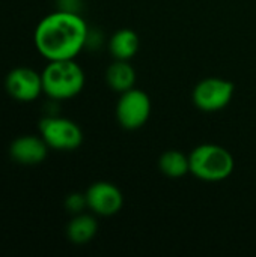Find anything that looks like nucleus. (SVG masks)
<instances>
[{
  "label": "nucleus",
  "mask_w": 256,
  "mask_h": 257,
  "mask_svg": "<svg viewBox=\"0 0 256 257\" xmlns=\"http://www.w3.org/2000/svg\"><path fill=\"white\" fill-rule=\"evenodd\" d=\"M88 208L101 217H112L124 206V196L121 190L110 182L100 181L92 184L86 191Z\"/></svg>",
  "instance_id": "nucleus-8"
},
{
  "label": "nucleus",
  "mask_w": 256,
  "mask_h": 257,
  "mask_svg": "<svg viewBox=\"0 0 256 257\" xmlns=\"http://www.w3.org/2000/svg\"><path fill=\"white\" fill-rule=\"evenodd\" d=\"M39 136L56 151H74L83 142V133L80 126L66 117L47 116L39 122Z\"/></svg>",
  "instance_id": "nucleus-4"
},
{
  "label": "nucleus",
  "mask_w": 256,
  "mask_h": 257,
  "mask_svg": "<svg viewBox=\"0 0 256 257\" xmlns=\"http://www.w3.org/2000/svg\"><path fill=\"white\" fill-rule=\"evenodd\" d=\"M234 96V84L229 80L208 77L199 81L193 89L195 105L207 113L225 108Z\"/></svg>",
  "instance_id": "nucleus-6"
},
{
  "label": "nucleus",
  "mask_w": 256,
  "mask_h": 257,
  "mask_svg": "<svg viewBox=\"0 0 256 257\" xmlns=\"http://www.w3.org/2000/svg\"><path fill=\"white\" fill-rule=\"evenodd\" d=\"M44 93L54 99L63 101L77 96L84 87V72L74 60H50L41 72Z\"/></svg>",
  "instance_id": "nucleus-2"
},
{
  "label": "nucleus",
  "mask_w": 256,
  "mask_h": 257,
  "mask_svg": "<svg viewBox=\"0 0 256 257\" xmlns=\"http://www.w3.org/2000/svg\"><path fill=\"white\" fill-rule=\"evenodd\" d=\"M190 173L205 182H220L228 179L235 167L232 154L223 146L207 143L193 149L189 155Z\"/></svg>",
  "instance_id": "nucleus-3"
},
{
  "label": "nucleus",
  "mask_w": 256,
  "mask_h": 257,
  "mask_svg": "<svg viewBox=\"0 0 256 257\" xmlns=\"http://www.w3.org/2000/svg\"><path fill=\"white\" fill-rule=\"evenodd\" d=\"M151 116V99L140 89H130L121 93L116 104V119L125 130L142 128Z\"/></svg>",
  "instance_id": "nucleus-5"
},
{
  "label": "nucleus",
  "mask_w": 256,
  "mask_h": 257,
  "mask_svg": "<svg viewBox=\"0 0 256 257\" xmlns=\"http://www.w3.org/2000/svg\"><path fill=\"white\" fill-rule=\"evenodd\" d=\"M65 206L69 212L72 214H81L84 208H88V202H86V194H80V193H72L66 197L65 200Z\"/></svg>",
  "instance_id": "nucleus-14"
},
{
  "label": "nucleus",
  "mask_w": 256,
  "mask_h": 257,
  "mask_svg": "<svg viewBox=\"0 0 256 257\" xmlns=\"http://www.w3.org/2000/svg\"><path fill=\"white\" fill-rule=\"evenodd\" d=\"M48 149L41 136H20L11 143L9 155L21 166H36L47 158Z\"/></svg>",
  "instance_id": "nucleus-9"
},
{
  "label": "nucleus",
  "mask_w": 256,
  "mask_h": 257,
  "mask_svg": "<svg viewBox=\"0 0 256 257\" xmlns=\"http://www.w3.org/2000/svg\"><path fill=\"white\" fill-rule=\"evenodd\" d=\"M5 89L15 101L32 102L44 93L41 72H36L27 66L14 68L5 78Z\"/></svg>",
  "instance_id": "nucleus-7"
},
{
  "label": "nucleus",
  "mask_w": 256,
  "mask_h": 257,
  "mask_svg": "<svg viewBox=\"0 0 256 257\" xmlns=\"http://www.w3.org/2000/svg\"><path fill=\"white\" fill-rule=\"evenodd\" d=\"M98 232V223L92 215L77 214L66 227V236L72 244L83 245L95 238Z\"/></svg>",
  "instance_id": "nucleus-12"
},
{
  "label": "nucleus",
  "mask_w": 256,
  "mask_h": 257,
  "mask_svg": "<svg viewBox=\"0 0 256 257\" xmlns=\"http://www.w3.org/2000/svg\"><path fill=\"white\" fill-rule=\"evenodd\" d=\"M109 48L115 60H130L137 54L139 36L131 29H121L110 38Z\"/></svg>",
  "instance_id": "nucleus-11"
},
{
  "label": "nucleus",
  "mask_w": 256,
  "mask_h": 257,
  "mask_svg": "<svg viewBox=\"0 0 256 257\" xmlns=\"http://www.w3.org/2000/svg\"><path fill=\"white\" fill-rule=\"evenodd\" d=\"M107 84L119 93H124L134 87L136 71L128 60H115L106 71Z\"/></svg>",
  "instance_id": "nucleus-10"
},
{
  "label": "nucleus",
  "mask_w": 256,
  "mask_h": 257,
  "mask_svg": "<svg viewBox=\"0 0 256 257\" xmlns=\"http://www.w3.org/2000/svg\"><path fill=\"white\" fill-rule=\"evenodd\" d=\"M88 38L86 21L77 12L65 9L45 15L33 33L38 53L48 62L75 59L88 44Z\"/></svg>",
  "instance_id": "nucleus-1"
},
{
  "label": "nucleus",
  "mask_w": 256,
  "mask_h": 257,
  "mask_svg": "<svg viewBox=\"0 0 256 257\" xmlns=\"http://www.w3.org/2000/svg\"><path fill=\"white\" fill-rule=\"evenodd\" d=\"M158 167L164 176L180 179L190 173V158L180 151H166L158 160Z\"/></svg>",
  "instance_id": "nucleus-13"
}]
</instances>
